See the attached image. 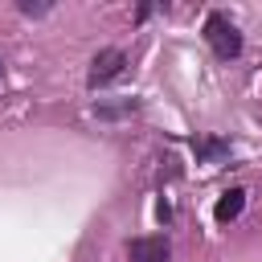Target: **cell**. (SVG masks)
Listing matches in <instances>:
<instances>
[{
	"label": "cell",
	"instance_id": "1",
	"mask_svg": "<svg viewBox=\"0 0 262 262\" xmlns=\"http://www.w3.org/2000/svg\"><path fill=\"white\" fill-rule=\"evenodd\" d=\"M205 41H209V49H213L221 61H233V57L242 53V33H237V25H233L225 12H209V20H205Z\"/></svg>",
	"mask_w": 262,
	"mask_h": 262
},
{
	"label": "cell",
	"instance_id": "2",
	"mask_svg": "<svg viewBox=\"0 0 262 262\" xmlns=\"http://www.w3.org/2000/svg\"><path fill=\"white\" fill-rule=\"evenodd\" d=\"M127 258H131V262H168V258H172V246H168L164 233L131 237V242H127Z\"/></svg>",
	"mask_w": 262,
	"mask_h": 262
},
{
	"label": "cell",
	"instance_id": "3",
	"mask_svg": "<svg viewBox=\"0 0 262 262\" xmlns=\"http://www.w3.org/2000/svg\"><path fill=\"white\" fill-rule=\"evenodd\" d=\"M123 66H127L123 49H102V53L90 61V74H86V82H90V86H106L111 78H119V74H123Z\"/></svg>",
	"mask_w": 262,
	"mask_h": 262
},
{
	"label": "cell",
	"instance_id": "4",
	"mask_svg": "<svg viewBox=\"0 0 262 262\" xmlns=\"http://www.w3.org/2000/svg\"><path fill=\"white\" fill-rule=\"evenodd\" d=\"M242 205H246V192H242V188H229V192H221V201H217L213 217H217L221 225H229V221L242 213Z\"/></svg>",
	"mask_w": 262,
	"mask_h": 262
},
{
	"label": "cell",
	"instance_id": "5",
	"mask_svg": "<svg viewBox=\"0 0 262 262\" xmlns=\"http://www.w3.org/2000/svg\"><path fill=\"white\" fill-rule=\"evenodd\" d=\"M196 156L205 164H217V160L229 156V143H221V139H196Z\"/></svg>",
	"mask_w": 262,
	"mask_h": 262
}]
</instances>
